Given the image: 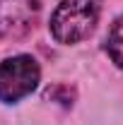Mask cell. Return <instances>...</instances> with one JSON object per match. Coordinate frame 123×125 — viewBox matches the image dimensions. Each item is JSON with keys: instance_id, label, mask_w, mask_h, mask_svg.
I'll return each mask as SVG.
<instances>
[{"instance_id": "cell-5", "label": "cell", "mask_w": 123, "mask_h": 125, "mask_svg": "<svg viewBox=\"0 0 123 125\" xmlns=\"http://www.w3.org/2000/svg\"><path fill=\"white\" fill-rule=\"evenodd\" d=\"M73 96H75V92L68 84H56V87H48L46 89V99H56V101H61L63 106H73Z\"/></svg>"}, {"instance_id": "cell-4", "label": "cell", "mask_w": 123, "mask_h": 125, "mask_svg": "<svg viewBox=\"0 0 123 125\" xmlns=\"http://www.w3.org/2000/svg\"><path fill=\"white\" fill-rule=\"evenodd\" d=\"M106 53L111 62L118 70H123V15L111 24V29L106 34Z\"/></svg>"}, {"instance_id": "cell-1", "label": "cell", "mask_w": 123, "mask_h": 125, "mask_svg": "<svg viewBox=\"0 0 123 125\" xmlns=\"http://www.w3.org/2000/svg\"><path fill=\"white\" fill-rule=\"evenodd\" d=\"M101 0H61L51 15V34L58 43H80L94 31Z\"/></svg>"}, {"instance_id": "cell-2", "label": "cell", "mask_w": 123, "mask_h": 125, "mask_svg": "<svg viewBox=\"0 0 123 125\" xmlns=\"http://www.w3.org/2000/svg\"><path fill=\"white\" fill-rule=\"evenodd\" d=\"M41 70L31 55H15L0 62V101L15 104L31 94L39 84Z\"/></svg>"}, {"instance_id": "cell-3", "label": "cell", "mask_w": 123, "mask_h": 125, "mask_svg": "<svg viewBox=\"0 0 123 125\" xmlns=\"http://www.w3.org/2000/svg\"><path fill=\"white\" fill-rule=\"evenodd\" d=\"M41 12L39 0H0V36L7 41L24 39Z\"/></svg>"}]
</instances>
